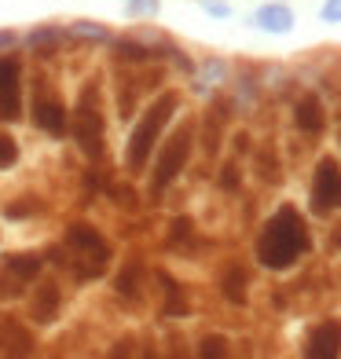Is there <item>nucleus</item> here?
Listing matches in <instances>:
<instances>
[{"label":"nucleus","instance_id":"10","mask_svg":"<svg viewBox=\"0 0 341 359\" xmlns=\"http://www.w3.org/2000/svg\"><path fill=\"white\" fill-rule=\"evenodd\" d=\"M305 352L312 355V359H334L341 352V319H327V323H319L312 334H308V345Z\"/></svg>","mask_w":341,"mask_h":359},{"label":"nucleus","instance_id":"21","mask_svg":"<svg viewBox=\"0 0 341 359\" xmlns=\"http://www.w3.org/2000/svg\"><path fill=\"white\" fill-rule=\"evenodd\" d=\"M220 184H224V187H239V172H235V165H227V169H224Z\"/></svg>","mask_w":341,"mask_h":359},{"label":"nucleus","instance_id":"17","mask_svg":"<svg viewBox=\"0 0 341 359\" xmlns=\"http://www.w3.org/2000/svg\"><path fill=\"white\" fill-rule=\"evenodd\" d=\"M227 352V341L224 337H206L202 341V355H224Z\"/></svg>","mask_w":341,"mask_h":359},{"label":"nucleus","instance_id":"20","mask_svg":"<svg viewBox=\"0 0 341 359\" xmlns=\"http://www.w3.org/2000/svg\"><path fill=\"white\" fill-rule=\"evenodd\" d=\"M118 52L125 55V59H147V48H140V44H118Z\"/></svg>","mask_w":341,"mask_h":359},{"label":"nucleus","instance_id":"6","mask_svg":"<svg viewBox=\"0 0 341 359\" xmlns=\"http://www.w3.org/2000/svg\"><path fill=\"white\" fill-rule=\"evenodd\" d=\"M312 209L319 217L341 209V165L334 158H323L316 165V180H312Z\"/></svg>","mask_w":341,"mask_h":359},{"label":"nucleus","instance_id":"14","mask_svg":"<svg viewBox=\"0 0 341 359\" xmlns=\"http://www.w3.org/2000/svg\"><path fill=\"white\" fill-rule=\"evenodd\" d=\"M224 297L235 301V304L246 301V275H242L239 268H232V271L224 275Z\"/></svg>","mask_w":341,"mask_h":359},{"label":"nucleus","instance_id":"8","mask_svg":"<svg viewBox=\"0 0 341 359\" xmlns=\"http://www.w3.org/2000/svg\"><path fill=\"white\" fill-rule=\"evenodd\" d=\"M22 118V67L19 59L0 55V121Z\"/></svg>","mask_w":341,"mask_h":359},{"label":"nucleus","instance_id":"15","mask_svg":"<svg viewBox=\"0 0 341 359\" xmlns=\"http://www.w3.org/2000/svg\"><path fill=\"white\" fill-rule=\"evenodd\" d=\"M15 161H19V143H15V136L0 133V169H11Z\"/></svg>","mask_w":341,"mask_h":359},{"label":"nucleus","instance_id":"11","mask_svg":"<svg viewBox=\"0 0 341 359\" xmlns=\"http://www.w3.org/2000/svg\"><path fill=\"white\" fill-rule=\"evenodd\" d=\"M294 121L301 133H323V125H327V114H323V103H319V95H301L297 107H294Z\"/></svg>","mask_w":341,"mask_h":359},{"label":"nucleus","instance_id":"19","mask_svg":"<svg viewBox=\"0 0 341 359\" xmlns=\"http://www.w3.org/2000/svg\"><path fill=\"white\" fill-rule=\"evenodd\" d=\"M323 22H341V0H327L323 4Z\"/></svg>","mask_w":341,"mask_h":359},{"label":"nucleus","instance_id":"7","mask_svg":"<svg viewBox=\"0 0 341 359\" xmlns=\"http://www.w3.org/2000/svg\"><path fill=\"white\" fill-rule=\"evenodd\" d=\"M29 118H34V125L41 128V133L55 136V140L70 128V118H67V107H62V100L48 92L41 81H37V88H34V110H29Z\"/></svg>","mask_w":341,"mask_h":359},{"label":"nucleus","instance_id":"4","mask_svg":"<svg viewBox=\"0 0 341 359\" xmlns=\"http://www.w3.org/2000/svg\"><path fill=\"white\" fill-rule=\"evenodd\" d=\"M191 136H194V125H191V121H184V125L173 133V140H169L166 147H161L158 165H154V176H151L154 194H158V191H166V187L173 184V180L184 172L187 158H191Z\"/></svg>","mask_w":341,"mask_h":359},{"label":"nucleus","instance_id":"16","mask_svg":"<svg viewBox=\"0 0 341 359\" xmlns=\"http://www.w3.org/2000/svg\"><path fill=\"white\" fill-rule=\"evenodd\" d=\"M74 34H77V37H88V41H107V37H110L103 26H92V22H77Z\"/></svg>","mask_w":341,"mask_h":359},{"label":"nucleus","instance_id":"1","mask_svg":"<svg viewBox=\"0 0 341 359\" xmlns=\"http://www.w3.org/2000/svg\"><path fill=\"white\" fill-rule=\"evenodd\" d=\"M301 253H308V227L294 205H283L257 235V260L272 271H283Z\"/></svg>","mask_w":341,"mask_h":359},{"label":"nucleus","instance_id":"18","mask_svg":"<svg viewBox=\"0 0 341 359\" xmlns=\"http://www.w3.org/2000/svg\"><path fill=\"white\" fill-rule=\"evenodd\" d=\"M128 11H133V15H154L158 11V0H128Z\"/></svg>","mask_w":341,"mask_h":359},{"label":"nucleus","instance_id":"9","mask_svg":"<svg viewBox=\"0 0 341 359\" xmlns=\"http://www.w3.org/2000/svg\"><path fill=\"white\" fill-rule=\"evenodd\" d=\"M67 246L81 257V260H92V268L100 271L107 260H110V246H107V238L95 231V227H88V224H74L70 231H67Z\"/></svg>","mask_w":341,"mask_h":359},{"label":"nucleus","instance_id":"13","mask_svg":"<svg viewBox=\"0 0 341 359\" xmlns=\"http://www.w3.org/2000/svg\"><path fill=\"white\" fill-rule=\"evenodd\" d=\"M59 312V290L52 283L37 286V301H34V319L37 323H52V316Z\"/></svg>","mask_w":341,"mask_h":359},{"label":"nucleus","instance_id":"2","mask_svg":"<svg viewBox=\"0 0 341 359\" xmlns=\"http://www.w3.org/2000/svg\"><path fill=\"white\" fill-rule=\"evenodd\" d=\"M176 103H180V100H176V92H161L158 100L143 110V118L133 128V140H128V151H125V161H128V169H133V172L147 169V161H151L154 147H158V136H161V128L169 125Z\"/></svg>","mask_w":341,"mask_h":359},{"label":"nucleus","instance_id":"3","mask_svg":"<svg viewBox=\"0 0 341 359\" xmlns=\"http://www.w3.org/2000/svg\"><path fill=\"white\" fill-rule=\"evenodd\" d=\"M74 140L85 151V158L100 161L103 158V107H100V85L81 88L77 114H74Z\"/></svg>","mask_w":341,"mask_h":359},{"label":"nucleus","instance_id":"5","mask_svg":"<svg viewBox=\"0 0 341 359\" xmlns=\"http://www.w3.org/2000/svg\"><path fill=\"white\" fill-rule=\"evenodd\" d=\"M41 275V257L34 253H8L0 257V297H22L26 286H34Z\"/></svg>","mask_w":341,"mask_h":359},{"label":"nucleus","instance_id":"22","mask_svg":"<svg viewBox=\"0 0 341 359\" xmlns=\"http://www.w3.org/2000/svg\"><path fill=\"white\" fill-rule=\"evenodd\" d=\"M11 44H15V34L11 29H0V52H8Z\"/></svg>","mask_w":341,"mask_h":359},{"label":"nucleus","instance_id":"12","mask_svg":"<svg viewBox=\"0 0 341 359\" xmlns=\"http://www.w3.org/2000/svg\"><path fill=\"white\" fill-rule=\"evenodd\" d=\"M257 26L268 29V34H290L294 29V11L286 4H265L257 11Z\"/></svg>","mask_w":341,"mask_h":359}]
</instances>
